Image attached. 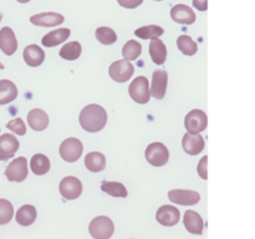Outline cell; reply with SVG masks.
Wrapping results in <instances>:
<instances>
[{"mask_svg": "<svg viewBox=\"0 0 255 239\" xmlns=\"http://www.w3.org/2000/svg\"><path fill=\"white\" fill-rule=\"evenodd\" d=\"M17 97V87L10 80H0V105H7Z\"/></svg>", "mask_w": 255, "mask_h": 239, "instance_id": "obj_23", "label": "cell"}, {"mask_svg": "<svg viewBox=\"0 0 255 239\" xmlns=\"http://www.w3.org/2000/svg\"><path fill=\"white\" fill-rule=\"evenodd\" d=\"M82 47L81 44L77 41H71L65 44L64 46L61 47V50L59 51L60 57H62L64 60H69V61H74V60H77L81 55Z\"/></svg>", "mask_w": 255, "mask_h": 239, "instance_id": "obj_27", "label": "cell"}, {"mask_svg": "<svg viewBox=\"0 0 255 239\" xmlns=\"http://www.w3.org/2000/svg\"><path fill=\"white\" fill-rule=\"evenodd\" d=\"M142 52V45L136 40H128L122 47V55L125 60H136L138 59Z\"/></svg>", "mask_w": 255, "mask_h": 239, "instance_id": "obj_31", "label": "cell"}, {"mask_svg": "<svg viewBox=\"0 0 255 239\" xmlns=\"http://www.w3.org/2000/svg\"><path fill=\"white\" fill-rule=\"evenodd\" d=\"M80 124L87 132H99L107 123V112L102 106L91 104L81 110L79 116Z\"/></svg>", "mask_w": 255, "mask_h": 239, "instance_id": "obj_1", "label": "cell"}, {"mask_svg": "<svg viewBox=\"0 0 255 239\" xmlns=\"http://www.w3.org/2000/svg\"><path fill=\"white\" fill-rule=\"evenodd\" d=\"M29 169H27V159L25 157H17L12 159L5 169V177L10 182H22L26 179Z\"/></svg>", "mask_w": 255, "mask_h": 239, "instance_id": "obj_8", "label": "cell"}, {"mask_svg": "<svg viewBox=\"0 0 255 239\" xmlns=\"http://www.w3.org/2000/svg\"><path fill=\"white\" fill-rule=\"evenodd\" d=\"M193 6L199 11H206L208 9V0H193Z\"/></svg>", "mask_w": 255, "mask_h": 239, "instance_id": "obj_37", "label": "cell"}, {"mask_svg": "<svg viewBox=\"0 0 255 239\" xmlns=\"http://www.w3.org/2000/svg\"><path fill=\"white\" fill-rule=\"evenodd\" d=\"M19 2H22V4H25V2H29L30 0H17Z\"/></svg>", "mask_w": 255, "mask_h": 239, "instance_id": "obj_39", "label": "cell"}, {"mask_svg": "<svg viewBox=\"0 0 255 239\" xmlns=\"http://www.w3.org/2000/svg\"><path fill=\"white\" fill-rule=\"evenodd\" d=\"M6 128L16 133L17 136H24L26 133V126H25L24 121L21 119H14L6 123Z\"/></svg>", "mask_w": 255, "mask_h": 239, "instance_id": "obj_34", "label": "cell"}, {"mask_svg": "<svg viewBox=\"0 0 255 239\" xmlns=\"http://www.w3.org/2000/svg\"><path fill=\"white\" fill-rule=\"evenodd\" d=\"M164 32L163 27L158 26V25H146V26L138 27L134 30V35L141 39H156V37L162 36Z\"/></svg>", "mask_w": 255, "mask_h": 239, "instance_id": "obj_30", "label": "cell"}, {"mask_svg": "<svg viewBox=\"0 0 255 239\" xmlns=\"http://www.w3.org/2000/svg\"><path fill=\"white\" fill-rule=\"evenodd\" d=\"M27 124L34 131H44L49 126V116L41 109H32L27 114Z\"/></svg>", "mask_w": 255, "mask_h": 239, "instance_id": "obj_17", "label": "cell"}, {"mask_svg": "<svg viewBox=\"0 0 255 239\" xmlns=\"http://www.w3.org/2000/svg\"><path fill=\"white\" fill-rule=\"evenodd\" d=\"M22 56H24L25 62H26L29 66L37 67L44 62L45 52L40 46H37V45L35 44H31V45H27V46L25 47Z\"/></svg>", "mask_w": 255, "mask_h": 239, "instance_id": "obj_19", "label": "cell"}, {"mask_svg": "<svg viewBox=\"0 0 255 239\" xmlns=\"http://www.w3.org/2000/svg\"><path fill=\"white\" fill-rule=\"evenodd\" d=\"M183 223L189 233L198 234V236H201V234L203 233V219H202L201 214H198L197 212L187 211L186 213H184Z\"/></svg>", "mask_w": 255, "mask_h": 239, "instance_id": "obj_20", "label": "cell"}, {"mask_svg": "<svg viewBox=\"0 0 255 239\" xmlns=\"http://www.w3.org/2000/svg\"><path fill=\"white\" fill-rule=\"evenodd\" d=\"M204 138L199 133H189L187 132L182 139V147L184 152L191 156H197L204 149Z\"/></svg>", "mask_w": 255, "mask_h": 239, "instance_id": "obj_13", "label": "cell"}, {"mask_svg": "<svg viewBox=\"0 0 255 239\" xmlns=\"http://www.w3.org/2000/svg\"><path fill=\"white\" fill-rule=\"evenodd\" d=\"M95 35H96V39L104 45H112L117 41V34L115 32V30L111 29V27H97Z\"/></svg>", "mask_w": 255, "mask_h": 239, "instance_id": "obj_32", "label": "cell"}, {"mask_svg": "<svg viewBox=\"0 0 255 239\" xmlns=\"http://www.w3.org/2000/svg\"><path fill=\"white\" fill-rule=\"evenodd\" d=\"M0 50L7 56L17 50V40L14 31L9 26H4L0 30Z\"/></svg>", "mask_w": 255, "mask_h": 239, "instance_id": "obj_16", "label": "cell"}, {"mask_svg": "<svg viewBox=\"0 0 255 239\" xmlns=\"http://www.w3.org/2000/svg\"><path fill=\"white\" fill-rule=\"evenodd\" d=\"M30 169L36 176H44L50 171V159L42 153L34 154L30 159Z\"/></svg>", "mask_w": 255, "mask_h": 239, "instance_id": "obj_25", "label": "cell"}, {"mask_svg": "<svg viewBox=\"0 0 255 239\" xmlns=\"http://www.w3.org/2000/svg\"><path fill=\"white\" fill-rule=\"evenodd\" d=\"M19 139L11 133H4L0 136V154L12 158L15 152L19 149Z\"/></svg>", "mask_w": 255, "mask_h": 239, "instance_id": "obj_21", "label": "cell"}, {"mask_svg": "<svg viewBox=\"0 0 255 239\" xmlns=\"http://www.w3.org/2000/svg\"><path fill=\"white\" fill-rule=\"evenodd\" d=\"M177 46L187 56H193L197 52V50H198L197 42L191 36H188V35H181V36H178V39H177Z\"/></svg>", "mask_w": 255, "mask_h": 239, "instance_id": "obj_29", "label": "cell"}, {"mask_svg": "<svg viewBox=\"0 0 255 239\" xmlns=\"http://www.w3.org/2000/svg\"><path fill=\"white\" fill-rule=\"evenodd\" d=\"M128 94L131 99L137 104L144 105L149 101L151 91H149V82L147 77L137 76L128 86Z\"/></svg>", "mask_w": 255, "mask_h": 239, "instance_id": "obj_3", "label": "cell"}, {"mask_svg": "<svg viewBox=\"0 0 255 239\" xmlns=\"http://www.w3.org/2000/svg\"><path fill=\"white\" fill-rule=\"evenodd\" d=\"M89 232L94 239H110L115 232L114 222L109 217H96L90 223Z\"/></svg>", "mask_w": 255, "mask_h": 239, "instance_id": "obj_2", "label": "cell"}, {"mask_svg": "<svg viewBox=\"0 0 255 239\" xmlns=\"http://www.w3.org/2000/svg\"><path fill=\"white\" fill-rule=\"evenodd\" d=\"M169 201L181 206H194L201 201V194L188 189H172L168 192Z\"/></svg>", "mask_w": 255, "mask_h": 239, "instance_id": "obj_10", "label": "cell"}, {"mask_svg": "<svg viewBox=\"0 0 255 239\" xmlns=\"http://www.w3.org/2000/svg\"><path fill=\"white\" fill-rule=\"evenodd\" d=\"M71 35V30L67 29V27H61V29L52 30L49 34L45 35L41 40V44L45 47H54L57 45L62 44L64 41H66L67 39Z\"/></svg>", "mask_w": 255, "mask_h": 239, "instance_id": "obj_18", "label": "cell"}, {"mask_svg": "<svg viewBox=\"0 0 255 239\" xmlns=\"http://www.w3.org/2000/svg\"><path fill=\"white\" fill-rule=\"evenodd\" d=\"M5 159H9V157L2 156V154H0V161H5Z\"/></svg>", "mask_w": 255, "mask_h": 239, "instance_id": "obj_38", "label": "cell"}, {"mask_svg": "<svg viewBox=\"0 0 255 239\" xmlns=\"http://www.w3.org/2000/svg\"><path fill=\"white\" fill-rule=\"evenodd\" d=\"M85 166L91 172H101L106 167V157L101 152H90L85 157Z\"/></svg>", "mask_w": 255, "mask_h": 239, "instance_id": "obj_24", "label": "cell"}, {"mask_svg": "<svg viewBox=\"0 0 255 239\" xmlns=\"http://www.w3.org/2000/svg\"><path fill=\"white\" fill-rule=\"evenodd\" d=\"M1 19H2V14H1V12H0V21H1Z\"/></svg>", "mask_w": 255, "mask_h": 239, "instance_id": "obj_41", "label": "cell"}, {"mask_svg": "<svg viewBox=\"0 0 255 239\" xmlns=\"http://www.w3.org/2000/svg\"><path fill=\"white\" fill-rule=\"evenodd\" d=\"M149 56L156 65H163L167 59V47L158 37L152 39L149 42Z\"/></svg>", "mask_w": 255, "mask_h": 239, "instance_id": "obj_22", "label": "cell"}, {"mask_svg": "<svg viewBox=\"0 0 255 239\" xmlns=\"http://www.w3.org/2000/svg\"><path fill=\"white\" fill-rule=\"evenodd\" d=\"M65 21V17L59 12L47 11V12H40V14H35L30 17V22L36 26H44V27H54L59 26Z\"/></svg>", "mask_w": 255, "mask_h": 239, "instance_id": "obj_12", "label": "cell"}, {"mask_svg": "<svg viewBox=\"0 0 255 239\" xmlns=\"http://www.w3.org/2000/svg\"><path fill=\"white\" fill-rule=\"evenodd\" d=\"M15 219H16L17 224H20V226L22 227L31 226L35 222V219H36V209H35L34 206L25 204L21 208L17 209Z\"/></svg>", "mask_w": 255, "mask_h": 239, "instance_id": "obj_26", "label": "cell"}, {"mask_svg": "<svg viewBox=\"0 0 255 239\" xmlns=\"http://www.w3.org/2000/svg\"><path fill=\"white\" fill-rule=\"evenodd\" d=\"M156 1H161V0H156Z\"/></svg>", "mask_w": 255, "mask_h": 239, "instance_id": "obj_42", "label": "cell"}, {"mask_svg": "<svg viewBox=\"0 0 255 239\" xmlns=\"http://www.w3.org/2000/svg\"><path fill=\"white\" fill-rule=\"evenodd\" d=\"M117 2L126 9H134V7L139 6L143 2V0H117Z\"/></svg>", "mask_w": 255, "mask_h": 239, "instance_id": "obj_36", "label": "cell"}, {"mask_svg": "<svg viewBox=\"0 0 255 239\" xmlns=\"http://www.w3.org/2000/svg\"><path fill=\"white\" fill-rule=\"evenodd\" d=\"M101 189L105 193L110 194L112 197H116V198H126L127 197V189L120 182H107L104 181L101 183Z\"/></svg>", "mask_w": 255, "mask_h": 239, "instance_id": "obj_28", "label": "cell"}, {"mask_svg": "<svg viewBox=\"0 0 255 239\" xmlns=\"http://www.w3.org/2000/svg\"><path fill=\"white\" fill-rule=\"evenodd\" d=\"M134 72L133 65L128 60H117L112 62L109 69V75L114 81L126 82L132 77Z\"/></svg>", "mask_w": 255, "mask_h": 239, "instance_id": "obj_7", "label": "cell"}, {"mask_svg": "<svg viewBox=\"0 0 255 239\" xmlns=\"http://www.w3.org/2000/svg\"><path fill=\"white\" fill-rule=\"evenodd\" d=\"M156 219L159 224L164 227H173L181 219V213L178 209L173 206H162L157 211Z\"/></svg>", "mask_w": 255, "mask_h": 239, "instance_id": "obj_14", "label": "cell"}, {"mask_svg": "<svg viewBox=\"0 0 255 239\" xmlns=\"http://www.w3.org/2000/svg\"><path fill=\"white\" fill-rule=\"evenodd\" d=\"M144 157L147 162L154 167H162L167 164L169 159V151L161 142H153L148 144L144 151Z\"/></svg>", "mask_w": 255, "mask_h": 239, "instance_id": "obj_4", "label": "cell"}, {"mask_svg": "<svg viewBox=\"0 0 255 239\" xmlns=\"http://www.w3.org/2000/svg\"><path fill=\"white\" fill-rule=\"evenodd\" d=\"M0 69H1V70H2V69H4V65H2V64H1V62H0Z\"/></svg>", "mask_w": 255, "mask_h": 239, "instance_id": "obj_40", "label": "cell"}, {"mask_svg": "<svg viewBox=\"0 0 255 239\" xmlns=\"http://www.w3.org/2000/svg\"><path fill=\"white\" fill-rule=\"evenodd\" d=\"M208 124L207 114L202 110H192L184 117V126L189 133H199L204 131Z\"/></svg>", "mask_w": 255, "mask_h": 239, "instance_id": "obj_6", "label": "cell"}, {"mask_svg": "<svg viewBox=\"0 0 255 239\" xmlns=\"http://www.w3.org/2000/svg\"><path fill=\"white\" fill-rule=\"evenodd\" d=\"M14 216L12 204L7 199L0 198V226L7 224Z\"/></svg>", "mask_w": 255, "mask_h": 239, "instance_id": "obj_33", "label": "cell"}, {"mask_svg": "<svg viewBox=\"0 0 255 239\" xmlns=\"http://www.w3.org/2000/svg\"><path fill=\"white\" fill-rule=\"evenodd\" d=\"M167 84H168V74L166 70H156L152 75L151 96L156 100H162L166 96Z\"/></svg>", "mask_w": 255, "mask_h": 239, "instance_id": "obj_11", "label": "cell"}, {"mask_svg": "<svg viewBox=\"0 0 255 239\" xmlns=\"http://www.w3.org/2000/svg\"><path fill=\"white\" fill-rule=\"evenodd\" d=\"M207 163H208V157L204 156L203 158L199 161L198 163V167H197V172H198L199 177H201L202 179H208V173H207Z\"/></svg>", "mask_w": 255, "mask_h": 239, "instance_id": "obj_35", "label": "cell"}, {"mask_svg": "<svg viewBox=\"0 0 255 239\" xmlns=\"http://www.w3.org/2000/svg\"><path fill=\"white\" fill-rule=\"evenodd\" d=\"M60 193L65 199H77L82 193V183L79 178L72 176H67L60 182Z\"/></svg>", "mask_w": 255, "mask_h": 239, "instance_id": "obj_9", "label": "cell"}, {"mask_svg": "<svg viewBox=\"0 0 255 239\" xmlns=\"http://www.w3.org/2000/svg\"><path fill=\"white\" fill-rule=\"evenodd\" d=\"M171 17L173 21L183 25H191L196 21V14L189 6L184 4H177L171 9Z\"/></svg>", "mask_w": 255, "mask_h": 239, "instance_id": "obj_15", "label": "cell"}, {"mask_svg": "<svg viewBox=\"0 0 255 239\" xmlns=\"http://www.w3.org/2000/svg\"><path fill=\"white\" fill-rule=\"evenodd\" d=\"M82 151H84V146H82L81 141L75 137H69V138L64 139L62 143L60 144L59 149L61 158L70 163L76 162L81 157Z\"/></svg>", "mask_w": 255, "mask_h": 239, "instance_id": "obj_5", "label": "cell"}]
</instances>
